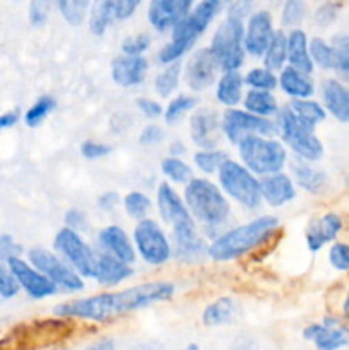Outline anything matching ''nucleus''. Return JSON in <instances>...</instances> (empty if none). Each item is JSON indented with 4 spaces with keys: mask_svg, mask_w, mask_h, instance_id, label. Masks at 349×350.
I'll use <instances>...</instances> for the list:
<instances>
[{
    "mask_svg": "<svg viewBox=\"0 0 349 350\" xmlns=\"http://www.w3.org/2000/svg\"><path fill=\"white\" fill-rule=\"evenodd\" d=\"M174 294V286L170 282L139 284L120 293H105L98 296L82 297L62 303L55 308V314L62 318H79V320L105 321L116 314L142 310L159 301L170 299Z\"/></svg>",
    "mask_w": 349,
    "mask_h": 350,
    "instance_id": "nucleus-1",
    "label": "nucleus"
},
{
    "mask_svg": "<svg viewBox=\"0 0 349 350\" xmlns=\"http://www.w3.org/2000/svg\"><path fill=\"white\" fill-rule=\"evenodd\" d=\"M157 208L159 214L173 229V238L177 243V253L185 260L201 256L207 252L204 241L197 234L195 221L177 191L168 183H161L157 188Z\"/></svg>",
    "mask_w": 349,
    "mask_h": 350,
    "instance_id": "nucleus-2",
    "label": "nucleus"
},
{
    "mask_svg": "<svg viewBox=\"0 0 349 350\" xmlns=\"http://www.w3.org/2000/svg\"><path fill=\"white\" fill-rule=\"evenodd\" d=\"M279 228V221L274 215H262L253 219L248 224L238 226L229 229L224 234L218 236L211 245L207 246V255L216 262H228V260L240 258L262 245L272 232Z\"/></svg>",
    "mask_w": 349,
    "mask_h": 350,
    "instance_id": "nucleus-3",
    "label": "nucleus"
},
{
    "mask_svg": "<svg viewBox=\"0 0 349 350\" xmlns=\"http://www.w3.org/2000/svg\"><path fill=\"white\" fill-rule=\"evenodd\" d=\"M231 2L233 0H202L173 27V36H171L170 43L164 44L157 55L161 64H171V62L178 60L181 55L187 53L198 40V36L214 21V17L222 9L229 7Z\"/></svg>",
    "mask_w": 349,
    "mask_h": 350,
    "instance_id": "nucleus-4",
    "label": "nucleus"
},
{
    "mask_svg": "<svg viewBox=\"0 0 349 350\" xmlns=\"http://www.w3.org/2000/svg\"><path fill=\"white\" fill-rule=\"evenodd\" d=\"M185 204L192 217L205 228H219L231 214L228 200L214 183L204 178H192L185 187Z\"/></svg>",
    "mask_w": 349,
    "mask_h": 350,
    "instance_id": "nucleus-5",
    "label": "nucleus"
},
{
    "mask_svg": "<svg viewBox=\"0 0 349 350\" xmlns=\"http://www.w3.org/2000/svg\"><path fill=\"white\" fill-rule=\"evenodd\" d=\"M238 150L243 164L260 176L281 171L287 159L283 144L257 133L243 137L238 142Z\"/></svg>",
    "mask_w": 349,
    "mask_h": 350,
    "instance_id": "nucleus-6",
    "label": "nucleus"
},
{
    "mask_svg": "<svg viewBox=\"0 0 349 350\" xmlns=\"http://www.w3.org/2000/svg\"><path fill=\"white\" fill-rule=\"evenodd\" d=\"M219 183L222 190L236 200L238 204L248 208H255L260 205L262 193H260V181L252 174L248 167L242 166L236 161L226 159L218 170Z\"/></svg>",
    "mask_w": 349,
    "mask_h": 350,
    "instance_id": "nucleus-7",
    "label": "nucleus"
},
{
    "mask_svg": "<svg viewBox=\"0 0 349 350\" xmlns=\"http://www.w3.org/2000/svg\"><path fill=\"white\" fill-rule=\"evenodd\" d=\"M245 27L243 21L229 17L216 29L211 41L212 53L218 58L221 70H238L245 60Z\"/></svg>",
    "mask_w": 349,
    "mask_h": 350,
    "instance_id": "nucleus-8",
    "label": "nucleus"
},
{
    "mask_svg": "<svg viewBox=\"0 0 349 350\" xmlns=\"http://www.w3.org/2000/svg\"><path fill=\"white\" fill-rule=\"evenodd\" d=\"M281 133L286 146L298 154L305 161H318L324 156V146L313 133V126L301 122L296 115L287 108L279 111Z\"/></svg>",
    "mask_w": 349,
    "mask_h": 350,
    "instance_id": "nucleus-9",
    "label": "nucleus"
},
{
    "mask_svg": "<svg viewBox=\"0 0 349 350\" xmlns=\"http://www.w3.org/2000/svg\"><path fill=\"white\" fill-rule=\"evenodd\" d=\"M55 250L77 270L81 275L92 277L96 275V258L91 246L81 238L75 229L64 228L55 236Z\"/></svg>",
    "mask_w": 349,
    "mask_h": 350,
    "instance_id": "nucleus-10",
    "label": "nucleus"
},
{
    "mask_svg": "<svg viewBox=\"0 0 349 350\" xmlns=\"http://www.w3.org/2000/svg\"><path fill=\"white\" fill-rule=\"evenodd\" d=\"M133 241H135L139 255L149 265H163L170 260L171 246L164 236L163 229L153 219H142L133 229Z\"/></svg>",
    "mask_w": 349,
    "mask_h": 350,
    "instance_id": "nucleus-11",
    "label": "nucleus"
},
{
    "mask_svg": "<svg viewBox=\"0 0 349 350\" xmlns=\"http://www.w3.org/2000/svg\"><path fill=\"white\" fill-rule=\"evenodd\" d=\"M222 132L226 133L233 144H238L243 137L246 135H272L277 132V126L270 122L267 116L253 115L250 111H242V109H226L222 115Z\"/></svg>",
    "mask_w": 349,
    "mask_h": 350,
    "instance_id": "nucleus-12",
    "label": "nucleus"
},
{
    "mask_svg": "<svg viewBox=\"0 0 349 350\" xmlns=\"http://www.w3.org/2000/svg\"><path fill=\"white\" fill-rule=\"evenodd\" d=\"M27 258H29L31 265H34L40 272L50 277L57 286L67 291H81L84 287V282L79 277L77 270H72L70 267L65 265L64 260L58 258L55 253L44 248H31L27 252Z\"/></svg>",
    "mask_w": 349,
    "mask_h": 350,
    "instance_id": "nucleus-13",
    "label": "nucleus"
},
{
    "mask_svg": "<svg viewBox=\"0 0 349 350\" xmlns=\"http://www.w3.org/2000/svg\"><path fill=\"white\" fill-rule=\"evenodd\" d=\"M221 70L218 58L211 48L195 51L185 65V81L192 91H205L216 82V75Z\"/></svg>",
    "mask_w": 349,
    "mask_h": 350,
    "instance_id": "nucleus-14",
    "label": "nucleus"
},
{
    "mask_svg": "<svg viewBox=\"0 0 349 350\" xmlns=\"http://www.w3.org/2000/svg\"><path fill=\"white\" fill-rule=\"evenodd\" d=\"M9 269L12 270L14 277L17 279L19 286L29 294L34 299H43V297L51 296V294L57 293V284L50 279V277L44 275L43 272L36 269L31 263L24 262L19 256L16 258H10L7 262Z\"/></svg>",
    "mask_w": 349,
    "mask_h": 350,
    "instance_id": "nucleus-15",
    "label": "nucleus"
},
{
    "mask_svg": "<svg viewBox=\"0 0 349 350\" xmlns=\"http://www.w3.org/2000/svg\"><path fill=\"white\" fill-rule=\"evenodd\" d=\"M194 0H151L147 17L151 26L159 33L170 31L190 12Z\"/></svg>",
    "mask_w": 349,
    "mask_h": 350,
    "instance_id": "nucleus-16",
    "label": "nucleus"
},
{
    "mask_svg": "<svg viewBox=\"0 0 349 350\" xmlns=\"http://www.w3.org/2000/svg\"><path fill=\"white\" fill-rule=\"evenodd\" d=\"M305 340H313L320 350H332L349 345V328L335 318H325L324 323H311L303 330Z\"/></svg>",
    "mask_w": 349,
    "mask_h": 350,
    "instance_id": "nucleus-17",
    "label": "nucleus"
},
{
    "mask_svg": "<svg viewBox=\"0 0 349 350\" xmlns=\"http://www.w3.org/2000/svg\"><path fill=\"white\" fill-rule=\"evenodd\" d=\"M272 27V16L267 10H257L252 14L246 24L245 36H243V44L245 50L253 57H263L270 40L274 36Z\"/></svg>",
    "mask_w": 349,
    "mask_h": 350,
    "instance_id": "nucleus-18",
    "label": "nucleus"
},
{
    "mask_svg": "<svg viewBox=\"0 0 349 350\" xmlns=\"http://www.w3.org/2000/svg\"><path fill=\"white\" fill-rule=\"evenodd\" d=\"M221 123L218 120V113L211 108H202L192 115L190 132L192 140L201 149H216L221 142Z\"/></svg>",
    "mask_w": 349,
    "mask_h": 350,
    "instance_id": "nucleus-19",
    "label": "nucleus"
},
{
    "mask_svg": "<svg viewBox=\"0 0 349 350\" xmlns=\"http://www.w3.org/2000/svg\"><path fill=\"white\" fill-rule=\"evenodd\" d=\"M149 64L140 55H127L116 57L112 62V77L115 84L122 88H132V85L140 84L146 79Z\"/></svg>",
    "mask_w": 349,
    "mask_h": 350,
    "instance_id": "nucleus-20",
    "label": "nucleus"
},
{
    "mask_svg": "<svg viewBox=\"0 0 349 350\" xmlns=\"http://www.w3.org/2000/svg\"><path fill=\"white\" fill-rule=\"evenodd\" d=\"M260 193L270 207H283L296 197V190H294V183L291 181V178L287 174L279 173V171L266 174L262 178Z\"/></svg>",
    "mask_w": 349,
    "mask_h": 350,
    "instance_id": "nucleus-21",
    "label": "nucleus"
},
{
    "mask_svg": "<svg viewBox=\"0 0 349 350\" xmlns=\"http://www.w3.org/2000/svg\"><path fill=\"white\" fill-rule=\"evenodd\" d=\"M342 229V219L334 212L322 215L310 222L307 229V245L310 252H318L327 243L334 241Z\"/></svg>",
    "mask_w": 349,
    "mask_h": 350,
    "instance_id": "nucleus-22",
    "label": "nucleus"
},
{
    "mask_svg": "<svg viewBox=\"0 0 349 350\" xmlns=\"http://www.w3.org/2000/svg\"><path fill=\"white\" fill-rule=\"evenodd\" d=\"M322 98L325 108L335 120L349 123V89L335 79H328L322 85Z\"/></svg>",
    "mask_w": 349,
    "mask_h": 350,
    "instance_id": "nucleus-23",
    "label": "nucleus"
},
{
    "mask_svg": "<svg viewBox=\"0 0 349 350\" xmlns=\"http://www.w3.org/2000/svg\"><path fill=\"white\" fill-rule=\"evenodd\" d=\"M132 273L133 270L130 269V263L122 262L120 258L113 256L112 253H103V255L96 258L94 279L101 286H116L122 280L129 279Z\"/></svg>",
    "mask_w": 349,
    "mask_h": 350,
    "instance_id": "nucleus-24",
    "label": "nucleus"
},
{
    "mask_svg": "<svg viewBox=\"0 0 349 350\" xmlns=\"http://www.w3.org/2000/svg\"><path fill=\"white\" fill-rule=\"evenodd\" d=\"M99 243H101L103 248L108 253H112L113 256L120 258L125 263H132L135 260V252H133V246L130 243L129 236L118 226H106L105 229H101L99 232Z\"/></svg>",
    "mask_w": 349,
    "mask_h": 350,
    "instance_id": "nucleus-25",
    "label": "nucleus"
},
{
    "mask_svg": "<svg viewBox=\"0 0 349 350\" xmlns=\"http://www.w3.org/2000/svg\"><path fill=\"white\" fill-rule=\"evenodd\" d=\"M287 62L291 64V67L298 68L301 72H307V74L313 70L315 64L311 60L305 31L293 29L287 34Z\"/></svg>",
    "mask_w": 349,
    "mask_h": 350,
    "instance_id": "nucleus-26",
    "label": "nucleus"
},
{
    "mask_svg": "<svg viewBox=\"0 0 349 350\" xmlns=\"http://www.w3.org/2000/svg\"><path fill=\"white\" fill-rule=\"evenodd\" d=\"M291 171H293L294 181L298 183V187H301L308 193L318 195L327 188V174L320 170H315L313 166H310L305 161H293L291 163Z\"/></svg>",
    "mask_w": 349,
    "mask_h": 350,
    "instance_id": "nucleus-27",
    "label": "nucleus"
},
{
    "mask_svg": "<svg viewBox=\"0 0 349 350\" xmlns=\"http://www.w3.org/2000/svg\"><path fill=\"white\" fill-rule=\"evenodd\" d=\"M277 84L291 98H310L313 94V82L307 72H301L294 67L283 68Z\"/></svg>",
    "mask_w": 349,
    "mask_h": 350,
    "instance_id": "nucleus-28",
    "label": "nucleus"
},
{
    "mask_svg": "<svg viewBox=\"0 0 349 350\" xmlns=\"http://www.w3.org/2000/svg\"><path fill=\"white\" fill-rule=\"evenodd\" d=\"M243 77L236 70H224L222 77L219 79L218 89H216V98L221 105L233 108L242 101Z\"/></svg>",
    "mask_w": 349,
    "mask_h": 350,
    "instance_id": "nucleus-29",
    "label": "nucleus"
},
{
    "mask_svg": "<svg viewBox=\"0 0 349 350\" xmlns=\"http://www.w3.org/2000/svg\"><path fill=\"white\" fill-rule=\"evenodd\" d=\"M236 311V304L231 297L222 296L219 299L212 301L202 313V321L205 327H221L231 321L233 314Z\"/></svg>",
    "mask_w": 349,
    "mask_h": 350,
    "instance_id": "nucleus-30",
    "label": "nucleus"
},
{
    "mask_svg": "<svg viewBox=\"0 0 349 350\" xmlns=\"http://www.w3.org/2000/svg\"><path fill=\"white\" fill-rule=\"evenodd\" d=\"M243 105H245L246 111L259 116H272L279 111L277 99L274 98L272 92L263 91V89H250Z\"/></svg>",
    "mask_w": 349,
    "mask_h": 350,
    "instance_id": "nucleus-31",
    "label": "nucleus"
},
{
    "mask_svg": "<svg viewBox=\"0 0 349 350\" xmlns=\"http://www.w3.org/2000/svg\"><path fill=\"white\" fill-rule=\"evenodd\" d=\"M115 17V0H92L89 12V29L96 36H103Z\"/></svg>",
    "mask_w": 349,
    "mask_h": 350,
    "instance_id": "nucleus-32",
    "label": "nucleus"
},
{
    "mask_svg": "<svg viewBox=\"0 0 349 350\" xmlns=\"http://www.w3.org/2000/svg\"><path fill=\"white\" fill-rule=\"evenodd\" d=\"M287 60V36L283 31H276L263 53V64L270 70H279L283 68L284 62Z\"/></svg>",
    "mask_w": 349,
    "mask_h": 350,
    "instance_id": "nucleus-33",
    "label": "nucleus"
},
{
    "mask_svg": "<svg viewBox=\"0 0 349 350\" xmlns=\"http://www.w3.org/2000/svg\"><path fill=\"white\" fill-rule=\"evenodd\" d=\"M289 109L307 125L313 126L325 120V109L318 103L310 101L308 98H294L289 103Z\"/></svg>",
    "mask_w": 349,
    "mask_h": 350,
    "instance_id": "nucleus-34",
    "label": "nucleus"
},
{
    "mask_svg": "<svg viewBox=\"0 0 349 350\" xmlns=\"http://www.w3.org/2000/svg\"><path fill=\"white\" fill-rule=\"evenodd\" d=\"M313 64L325 70H335L337 67V51L332 43H325L322 38H313L308 44Z\"/></svg>",
    "mask_w": 349,
    "mask_h": 350,
    "instance_id": "nucleus-35",
    "label": "nucleus"
},
{
    "mask_svg": "<svg viewBox=\"0 0 349 350\" xmlns=\"http://www.w3.org/2000/svg\"><path fill=\"white\" fill-rule=\"evenodd\" d=\"M180 74L181 65L178 64V60L168 64V67L164 68L163 72H159V74L156 75V79H154V89H156L157 96L168 98V96L177 89L178 81H180Z\"/></svg>",
    "mask_w": 349,
    "mask_h": 350,
    "instance_id": "nucleus-36",
    "label": "nucleus"
},
{
    "mask_svg": "<svg viewBox=\"0 0 349 350\" xmlns=\"http://www.w3.org/2000/svg\"><path fill=\"white\" fill-rule=\"evenodd\" d=\"M62 16L72 26H81L88 16L91 0H57Z\"/></svg>",
    "mask_w": 349,
    "mask_h": 350,
    "instance_id": "nucleus-37",
    "label": "nucleus"
},
{
    "mask_svg": "<svg viewBox=\"0 0 349 350\" xmlns=\"http://www.w3.org/2000/svg\"><path fill=\"white\" fill-rule=\"evenodd\" d=\"M161 170H163L164 176L173 183H187L192 180V170L187 163L177 156H170L161 163Z\"/></svg>",
    "mask_w": 349,
    "mask_h": 350,
    "instance_id": "nucleus-38",
    "label": "nucleus"
},
{
    "mask_svg": "<svg viewBox=\"0 0 349 350\" xmlns=\"http://www.w3.org/2000/svg\"><path fill=\"white\" fill-rule=\"evenodd\" d=\"M195 105H197V99H195L194 96H177V98L168 105V108L164 109V122H166L168 125H173V123L180 122L181 116L187 111H190Z\"/></svg>",
    "mask_w": 349,
    "mask_h": 350,
    "instance_id": "nucleus-39",
    "label": "nucleus"
},
{
    "mask_svg": "<svg viewBox=\"0 0 349 350\" xmlns=\"http://www.w3.org/2000/svg\"><path fill=\"white\" fill-rule=\"evenodd\" d=\"M226 159H228L226 154L218 149H202L201 152H197L194 156V161L195 164H197L198 170H201L202 173L207 174H212L214 171H218L219 166H221Z\"/></svg>",
    "mask_w": 349,
    "mask_h": 350,
    "instance_id": "nucleus-40",
    "label": "nucleus"
},
{
    "mask_svg": "<svg viewBox=\"0 0 349 350\" xmlns=\"http://www.w3.org/2000/svg\"><path fill=\"white\" fill-rule=\"evenodd\" d=\"M55 108V99L50 96H41L33 106L26 111L24 115V122L27 126H38L43 123V120L47 118L48 113Z\"/></svg>",
    "mask_w": 349,
    "mask_h": 350,
    "instance_id": "nucleus-41",
    "label": "nucleus"
},
{
    "mask_svg": "<svg viewBox=\"0 0 349 350\" xmlns=\"http://www.w3.org/2000/svg\"><path fill=\"white\" fill-rule=\"evenodd\" d=\"M245 82L252 89H263V91H274L277 85V77L270 68H252L246 74Z\"/></svg>",
    "mask_w": 349,
    "mask_h": 350,
    "instance_id": "nucleus-42",
    "label": "nucleus"
},
{
    "mask_svg": "<svg viewBox=\"0 0 349 350\" xmlns=\"http://www.w3.org/2000/svg\"><path fill=\"white\" fill-rule=\"evenodd\" d=\"M123 207H125L127 214L133 219H144L151 208V200L140 191H130L125 198H123Z\"/></svg>",
    "mask_w": 349,
    "mask_h": 350,
    "instance_id": "nucleus-43",
    "label": "nucleus"
},
{
    "mask_svg": "<svg viewBox=\"0 0 349 350\" xmlns=\"http://www.w3.org/2000/svg\"><path fill=\"white\" fill-rule=\"evenodd\" d=\"M307 14V3L305 0H286L281 14L283 26H298L305 19Z\"/></svg>",
    "mask_w": 349,
    "mask_h": 350,
    "instance_id": "nucleus-44",
    "label": "nucleus"
},
{
    "mask_svg": "<svg viewBox=\"0 0 349 350\" xmlns=\"http://www.w3.org/2000/svg\"><path fill=\"white\" fill-rule=\"evenodd\" d=\"M332 44H334L335 51H337V67H335V72L341 77L349 81V34L335 36L332 40Z\"/></svg>",
    "mask_w": 349,
    "mask_h": 350,
    "instance_id": "nucleus-45",
    "label": "nucleus"
},
{
    "mask_svg": "<svg viewBox=\"0 0 349 350\" xmlns=\"http://www.w3.org/2000/svg\"><path fill=\"white\" fill-rule=\"evenodd\" d=\"M19 282H17V279L14 277L9 265L5 267L0 263V297L10 299V297H14L19 293Z\"/></svg>",
    "mask_w": 349,
    "mask_h": 350,
    "instance_id": "nucleus-46",
    "label": "nucleus"
},
{
    "mask_svg": "<svg viewBox=\"0 0 349 350\" xmlns=\"http://www.w3.org/2000/svg\"><path fill=\"white\" fill-rule=\"evenodd\" d=\"M328 262L335 270H349V245L346 243H335L328 252Z\"/></svg>",
    "mask_w": 349,
    "mask_h": 350,
    "instance_id": "nucleus-47",
    "label": "nucleus"
},
{
    "mask_svg": "<svg viewBox=\"0 0 349 350\" xmlns=\"http://www.w3.org/2000/svg\"><path fill=\"white\" fill-rule=\"evenodd\" d=\"M151 46L149 34H135V36H129L123 40L122 51L127 55H142L147 48Z\"/></svg>",
    "mask_w": 349,
    "mask_h": 350,
    "instance_id": "nucleus-48",
    "label": "nucleus"
},
{
    "mask_svg": "<svg viewBox=\"0 0 349 350\" xmlns=\"http://www.w3.org/2000/svg\"><path fill=\"white\" fill-rule=\"evenodd\" d=\"M112 152V147L101 142H92V140H86L81 146V154L86 159H101V157L108 156Z\"/></svg>",
    "mask_w": 349,
    "mask_h": 350,
    "instance_id": "nucleus-49",
    "label": "nucleus"
},
{
    "mask_svg": "<svg viewBox=\"0 0 349 350\" xmlns=\"http://www.w3.org/2000/svg\"><path fill=\"white\" fill-rule=\"evenodd\" d=\"M337 14H339L337 3L325 2L322 3V5L317 9V12H315V21H317L318 26L322 27L331 26V24L335 21V17H337Z\"/></svg>",
    "mask_w": 349,
    "mask_h": 350,
    "instance_id": "nucleus-50",
    "label": "nucleus"
},
{
    "mask_svg": "<svg viewBox=\"0 0 349 350\" xmlns=\"http://www.w3.org/2000/svg\"><path fill=\"white\" fill-rule=\"evenodd\" d=\"M23 253V246L17 245L14 241L12 236L9 234H2L0 236V260L3 262H9L10 258H16Z\"/></svg>",
    "mask_w": 349,
    "mask_h": 350,
    "instance_id": "nucleus-51",
    "label": "nucleus"
},
{
    "mask_svg": "<svg viewBox=\"0 0 349 350\" xmlns=\"http://www.w3.org/2000/svg\"><path fill=\"white\" fill-rule=\"evenodd\" d=\"M51 9V0H33L29 7V19L31 23L40 26L47 21L48 12Z\"/></svg>",
    "mask_w": 349,
    "mask_h": 350,
    "instance_id": "nucleus-52",
    "label": "nucleus"
},
{
    "mask_svg": "<svg viewBox=\"0 0 349 350\" xmlns=\"http://www.w3.org/2000/svg\"><path fill=\"white\" fill-rule=\"evenodd\" d=\"M163 139H164V133L159 126L147 125L146 129L140 132L139 142L142 144V146H156V144H159Z\"/></svg>",
    "mask_w": 349,
    "mask_h": 350,
    "instance_id": "nucleus-53",
    "label": "nucleus"
},
{
    "mask_svg": "<svg viewBox=\"0 0 349 350\" xmlns=\"http://www.w3.org/2000/svg\"><path fill=\"white\" fill-rule=\"evenodd\" d=\"M252 9H253V0H233V2L229 3L228 16L243 21L246 16H250Z\"/></svg>",
    "mask_w": 349,
    "mask_h": 350,
    "instance_id": "nucleus-54",
    "label": "nucleus"
},
{
    "mask_svg": "<svg viewBox=\"0 0 349 350\" xmlns=\"http://www.w3.org/2000/svg\"><path fill=\"white\" fill-rule=\"evenodd\" d=\"M142 0H115V17L116 19H129Z\"/></svg>",
    "mask_w": 349,
    "mask_h": 350,
    "instance_id": "nucleus-55",
    "label": "nucleus"
},
{
    "mask_svg": "<svg viewBox=\"0 0 349 350\" xmlns=\"http://www.w3.org/2000/svg\"><path fill=\"white\" fill-rule=\"evenodd\" d=\"M137 108L147 116V118H157V116L163 115V108H161L159 103L153 101V99L147 98H139L137 99Z\"/></svg>",
    "mask_w": 349,
    "mask_h": 350,
    "instance_id": "nucleus-56",
    "label": "nucleus"
},
{
    "mask_svg": "<svg viewBox=\"0 0 349 350\" xmlns=\"http://www.w3.org/2000/svg\"><path fill=\"white\" fill-rule=\"evenodd\" d=\"M65 226L75 229V231H77V229L79 231H86V229H88V221H86L82 212L68 211L67 214H65Z\"/></svg>",
    "mask_w": 349,
    "mask_h": 350,
    "instance_id": "nucleus-57",
    "label": "nucleus"
},
{
    "mask_svg": "<svg viewBox=\"0 0 349 350\" xmlns=\"http://www.w3.org/2000/svg\"><path fill=\"white\" fill-rule=\"evenodd\" d=\"M118 202H120L118 193H115V191H106V193H103L101 197H99L98 204L103 211L108 212V211H113V208L118 205Z\"/></svg>",
    "mask_w": 349,
    "mask_h": 350,
    "instance_id": "nucleus-58",
    "label": "nucleus"
},
{
    "mask_svg": "<svg viewBox=\"0 0 349 350\" xmlns=\"http://www.w3.org/2000/svg\"><path fill=\"white\" fill-rule=\"evenodd\" d=\"M19 120V111H7L0 115V130H5L14 126Z\"/></svg>",
    "mask_w": 349,
    "mask_h": 350,
    "instance_id": "nucleus-59",
    "label": "nucleus"
},
{
    "mask_svg": "<svg viewBox=\"0 0 349 350\" xmlns=\"http://www.w3.org/2000/svg\"><path fill=\"white\" fill-rule=\"evenodd\" d=\"M170 152H171V156H180V154H183L185 152V147H183V144L181 142H173L171 144V147H170Z\"/></svg>",
    "mask_w": 349,
    "mask_h": 350,
    "instance_id": "nucleus-60",
    "label": "nucleus"
},
{
    "mask_svg": "<svg viewBox=\"0 0 349 350\" xmlns=\"http://www.w3.org/2000/svg\"><path fill=\"white\" fill-rule=\"evenodd\" d=\"M342 313H344V317L349 320V293H348V296H346L344 304H342Z\"/></svg>",
    "mask_w": 349,
    "mask_h": 350,
    "instance_id": "nucleus-61",
    "label": "nucleus"
},
{
    "mask_svg": "<svg viewBox=\"0 0 349 350\" xmlns=\"http://www.w3.org/2000/svg\"><path fill=\"white\" fill-rule=\"evenodd\" d=\"M346 183L349 185V173H348V176H346Z\"/></svg>",
    "mask_w": 349,
    "mask_h": 350,
    "instance_id": "nucleus-62",
    "label": "nucleus"
}]
</instances>
